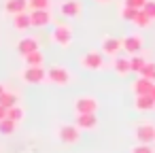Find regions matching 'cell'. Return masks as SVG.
Instances as JSON below:
<instances>
[{"label":"cell","mask_w":155,"mask_h":153,"mask_svg":"<svg viewBox=\"0 0 155 153\" xmlns=\"http://www.w3.org/2000/svg\"><path fill=\"white\" fill-rule=\"evenodd\" d=\"M26 7H28V0H7L5 2V11L13 17L17 13H26Z\"/></svg>","instance_id":"15"},{"label":"cell","mask_w":155,"mask_h":153,"mask_svg":"<svg viewBox=\"0 0 155 153\" xmlns=\"http://www.w3.org/2000/svg\"><path fill=\"white\" fill-rule=\"evenodd\" d=\"M144 64H147V60L138 53V55H132L130 58V72H138L140 75V70L144 68Z\"/></svg>","instance_id":"21"},{"label":"cell","mask_w":155,"mask_h":153,"mask_svg":"<svg viewBox=\"0 0 155 153\" xmlns=\"http://www.w3.org/2000/svg\"><path fill=\"white\" fill-rule=\"evenodd\" d=\"M140 77H142V79H149V81L155 83V62H147L144 68L140 70Z\"/></svg>","instance_id":"25"},{"label":"cell","mask_w":155,"mask_h":153,"mask_svg":"<svg viewBox=\"0 0 155 153\" xmlns=\"http://www.w3.org/2000/svg\"><path fill=\"white\" fill-rule=\"evenodd\" d=\"M134 136L140 145H151V142H155V125L153 123H138L134 130Z\"/></svg>","instance_id":"3"},{"label":"cell","mask_w":155,"mask_h":153,"mask_svg":"<svg viewBox=\"0 0 155 153\" xmlns=\"http://www.w3.org/2000/svg\"><path fill=\"white\" fill-rule=\"evenodd\" d=\"M60 11H62L64 17H79L81 15V5H79V0H66V2H62Z\"/></svg>","instance_id":"12"},{"label":"cell","mask_w":155,"mask_h":153,"mask_svg":"<svg viewBox=\"0 0 155 153\" xmlns=\"http://www.w3.org/2000/svg\"><path fill=\"white\" fill-rule=\"evenodd\" d=\"M74 125L79 130H94V128H98V117L96 115H77Z\"/></svg>","instance_id":"14"},{"label":"cell","mask_w":155,"mask_h":153,"mask_svg":"<svg viewBox=\"0 0 155 153\" xmlns=\"http://www.w3.org/2000/svg\"><path fill=\"white\" fill-rule=\"evenodd\" d=\"M51 41H53L58 47H62V49L70 47V43H72V28H70L68 24H58L55 30L51 32Z\"/></svg>","instance_id":"1"},{"label":"cell","mask_w":155,"mask_h":153,"mask_svg":"<svg viewBox=\"0 0 155 153\" xmlns=\"http://www.w3.org/2000/svg\"><path fill=\"white\" fill-rule=\"evenodd\" d=\"M5 91H7V89H5V85H2V83H0V96H2Z\"/></svg>","instance_id":"33"},{"label":"cell","mask_w":155,"mask_h":153,"mask_svg":"<svg viewBox=\"0 0 155 153\" xmlns=\"http://www.w3.org/2000/svg\"><path fill=\"white\" fill-rule=\"evenodd\" d=\"M134 106H136V111L147 113V111H153V108H155V100H153L151 96H136Z\"/></svg>","instance_id":"17"},{"label":"cell","mask_w":155,"mask_h":153,"mask_svg":"<svg viewBox=\"0 0 155 153\" xmlns=\"http://www.w3.org/2000/svg\"><path fill=\"white\" fill-rule=\"evenodd\" d=\"M113 68H115V72H117L119 77H125V75L130 72V60H127V58H115Z\"/></svg>","instance_id":"19"},{"label":"cell","mask_w":155,"mask_h":153,"mask_svg":"<svg viewBox=\"0 0 155 153\" xmlns=\"http://www.w3.org/2000/svg\"><path fill=\"white\" fill-rule=\"evenodd\" d=\"M74 111H77V115H96L98 100L91 96H81L74 100Z\"/></svg>","instance_id":"2"},{"label":"cell","mask_w":155,"mask_h":153,"mask_svg":"<svg viewBox=\"0 0 155 153\" xmlns=\"http://www.w3.org/2000/svg\"><path fill=\"white\" fill-rule=\"evenodd\" d=\"M153 81H149V79H136L134 83H132V91L136 94V96H149L151 94V89H153Z\"/></svg>","instance_id":"11"},{"label":"cell","mask_w":155,"mask_h":153,"mask_svg":"<svg viewBox=\"0 0 155 153\" xmlns=\"http://www.w3.org/2000/svg\"><path fill=\"white\" fill-rule=\"evenodd\" d=\"M142 11L147 13V17L155 19V0H147V2H144V7H142Z\"/></svg>","instance_id":"27"},{"label":"cell","mask_w":155,"mask_h":153,"mask_svg":"<svg viewBox=\"0 0 155 153\" xmlns=\"http://www.w3.org/2000/svg\"><path fill=\"white\" fill-rule=\"evenodd\" d=\"M121 47L123 51H127L130 55H138L142 51V36L140 34H130L121 41Z\"/></svg>","instance_id":"7"},{"label":"cell","mask_w":155,"mask_h":153,"mask_svg":"<svg viewBox=\"0 0 155 153\" xmlns=\"http://www.w3.org/2000/svg\"><path fill=\"white\" fill-rule=\"evenodd\" d=\"M47 79V70L43 68V66H38V68H26L24 70V81L28 83V85H41L43 81Z\"/></svg>","instance_id":"8"},{"label":"cell","mask_w":155,"mask_h":153,"mask_svg":"<svg viewBox=\"0 0 155 153\" xmlns=\"http://www.w3.org/2000/svg\"><path fill=\"white\" fill-rule=\"evenodd\" d=\"M149 96H151V98L155 100V85H153V89H151V94H149Z\"/></svg>","instance_id":"32"},{"label":"cell","mask_w":155,"mask_h":153,"mask_svg":"<svg viewBox=\"0 0 155 153\" xmlns=\"http://www.w3.org/2000/svg\"><path fill=\"white\" fill-rule=\"evenodd\" d=\"M30 22L34 28H45L51 24V13L49 11H32L30 13Z\"/></svg>","instance_id":"10"},{"label":"cell","mask_w":155,"mask_h":153,"mask_svg":"<svg viewBox=\"0 0 155 153\" xmlns=\"http://www.w3.org/2000/svg\"><path fill=\"white\" fill-rule=\"evenodd\" d=\"M32 51H38V41H36V38L26 36V38H21V41L17 43V53H19L21 58H26V55L32 53Z\"/></svg>","instance_id":"9"},{"label":"cell","mask_w":155,"mask_h":153,"mask_svg":"<svg viewBox=\"0 0 155 153\" xmlns=\"http://www.w3.org/2000/svg\"><path fill=\"white\" fill-rule=\"evenodd\" d=\"M13 28H15V30H19V32H24V30L32 28L30 13H17V15L13 17Z\"/></svg>","instance_id":"16"},{"label":"cell","mask_w":155,"mask_h":153,"mask_svg":"<svg viewBox=\"0 0 155 153\" xmlns=\"http://www.w3.org/2000/svg\"><path fill=\"white\" fill-rule=\"evenodd\" d=\"M51 0H28V7H32V11H47Z\"/></svg>","instance_id":"26"},{"label":"cell","mask_w":155,"mask_h":153,"mask_svg":"<svg viewBox=\"0 0 155 153\" xmlns=\"http://www.w3.org/2000/svg\"><path fill=\"white\" fill-rule=\"evenodd\" d=\"M130 153H155V151H153V147H151V145H140V142H138L136 147H132V151H130Z\"/></svg>","instance_id":"29"},{"label":"cell","mask_w":155,"mask_h":153,"mask_svg":"<svg viewBox=\"0 0 155 153\" xmlns=\"http://www.w3.org/2000/svg\"><path fill=\"white\" fill-rule=\"evenodd\" d=\"M7 119H11L13 123H19L21 119H24V108L17 104V106H11V108H7Z\"/></svg>","instance_id":"22"},{"label":"cell","mask_w":155,"mask_h":153,"mask_svg":"<svg viewBox=\"0 0 155 153\" xmlns=\"http://www.w3.org/2000/svg\"><path fill=\"white\" fill-rule=\"evenodd\" d=\"M2 119H7V108L0 104V121H2Z\"/></svg>","instance_id":"31"},{"label":"cell","mask_w":155,"mask_h":153,"mask_svg":"<svg viewBox=\"0 0 155 153\" xmlns=\"http://www.w3.org/2000/svg\"><path fill=\"white\" fill-rule=\"evenodd\" d=\"M58 136H60V140H62L64 145H74V142L81 138V130H79L77 125L64 123V125H60V130H58Z\"/></svg>","instance_id":"5"},{"label":"cell","mask_w":155,"mask_h":153,"mask_svg":"<svg viewBox=\"0 0 155 153\" xmlns=\"http://www.w3.org/2000/svg\"><path fill=\"white\" fill-rule=\"evenodd\" d=\"M81 66L87 70H100V68H104V58L98 51H89L81 58Z\"/></svg>","instance_id":"6"},{"label":"cell","mask_w":155,"mask_h":153,"mask_svg":"<svg viewBox=\"0 0 155 153\" xmlns=\"http://www.w3.org/2000/svg\"><path fill=\"white\" fill-rule=\"evenodd\" d=\"M47 81H51L53 85H68L70 83V72L64 66H51L47 70Z\"/></svg>","instance_id":"4"},{"label":"cell","mask_w":155,"mask_h":153,"mask_svg":"<svg viewBox=\"0 0 155 153\" xmlns=\"http://www.w3.org/2000/svg\"><path fill=\"white\" fill-rule=\"evenodd\" d=\"M24 62H26V66H30V68H38V66H43L45 58H43V53H41V49H38V51L28 53V55L24 58Z\"/></svg>","instance_id":"18"},{"label":"cell","mask_w":155,"mask_h":153,"mask_svg":"<svg viewBox=\"0 0 155 153\" xmlns=\"http://www.w3.org/2000/svg\"><path fill=\"white\" fill-rule=\"evenodd\" d=\"M98 2H108V0H98Z\"/></svg>","instance_id":"34"},{"label":"cell","mask_w":155,"mask_h":153,"mask_svg":"<svg viewBox=\"0 0 155 153\" xmlns=\"http://www.w3.org/2000/svg\"><path fill=\"white\" fill-rule=\"evenodd\" d=\"M136 9H130V7H123V11H121V17L125 19V22H134V17H136Z\"/></svg>","instance_id":"28"},{"label":"cell","mask_w":155,"mask_h":153,"mask_svg":"<svg viewBox=\"0 0 155 153\" xmlns=\"http://www.w3.org/2000/svg\"><path fill=\"white\" fill-rule=\"evenodd\" d=\"M119 49H123L119 38H115V36H106V38L102 41V51H104L106 55H117Z\"/></svg>","instance_id":"13"},{"label":"cell","mask_w":155,"mask_h":153,"mask_svg":"<svg viewBox=\"0 0 155 153\" xmlns=\"http://www.w3.org/2000/svg\"><path fill=\"white\" fill-rule=\"evenodd\" d=\"M0 104H2L5 108L17 106V104H19V96H17L15 91H5L2 96H0Z\"/></svg>","instance_id":"20"},{"label":"cell","mask_w":155,"mask_h":153,"mask_svg":"<svg viewBox=\"0 0 155 153\" xmlns=\"http://www.w3.org/2000/svg\"><path fill=\"white\" fill-rule=\"evenodd\" d=\"M15 128H17V123H13L11 119H2L0 121V136H11L15 132Z\"/></svg>","instance_id":"24"},{"label":"cell","mask_w":155,"mask_h":153,"mask_svg":"<svg viewBox=\"0 0 155 153\" xmlns=\"http://www.w3.org/2000/svg\"><path fill=\"white\" fill-rule=\"evenodd\" d=\"M144 2H147V0H125V7H130V9H136V11H140V9L144 7Z\"/></svg>","instance_id":"30"},{"label":"cell","mask_w":155,"mask_h":153,"mask_svg":"<svg viewBox=\"0 0 155 153\" xmlns=\"http://www.w3.org/2000/svg\"><path fill=\"white\" fill-rule=\"evenodd\" d=\"M151 22H153V19H151V17H147V13L140 9V11L136 13V17H134V22H132V24H136L138 28H149V26H151Z\"/></svg>","instance_id":"23"}]
</instances>
